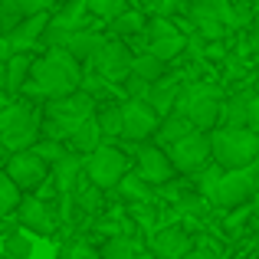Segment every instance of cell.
I'll return each instance as SVG.
<instances>
[{"instance_id":"26","label":"cell","mask_w":259,"mask_h":259,"mask_svg":"<svg viewBox=\"0 0 259 259\" xmlns=\"http://www.w3.org/2000/svg\"><path fill=\"white\" fill-rule=\"evenodd\" d=\"M132 72H135V76H141L145 82H154V79H161L167 72V63H164V59H158V56H151V53H135Z\"/></svg>"},{"instance_id":"14","label":"cell","mask_w":259,"mask_h":259,"mask_svg":"<svg viewBox=\"0 0 259 259\" xmlns=\"http://www.w3.org/2000/svg\"><path fill=\"white\" fill-rule=\"evenodd\" d=\"M151 249H154L158 259H181L194 249V240H190V233H184L181 227H164L151 236Z\"/></svg>"},{"instance_id":"8","label":"cell","mask_w":259,"mask_h":259,"mask_svg":"<svg viewBox=\"0 0 259 259\" xmlns=\"http://www.w3.org/2000/svg\"><path fill=\"white\" fill-rule=\"evenodd\" d=\"M95 69V76H102L105 82H125L132 76V63H135V50L125 39H105V43L95 50V56L89 59Z\"/></svg>"},{"instance_id":"30","label":"cell","mask_w":259,"mask_h":259,"mask_svg":"<svg viewBox=\"0 0 259 259\" xmlns=\"http://www.w3.org/2000/svg\"><path fill=\"white\" fill-rule=\"evenodd\" d=\"M99 118V128L105 138H121V105H105L95 112Z\"/></svg>"},{"instance_id":"38","label":"cell","mask_w":259,"mask_h":259,"mask_svg":"<svg viewBox=\"0 0 259 259\" xmlns=\"http://www.w3.org/2000/svg\"><path fill=\"white\" fill-rule=\"evenodd\" d=\"M253 43L259 46V13H256V17H253Z\"/></svg>"},{"instance_id":"34","label":"cell","mask_w":259,"mask_h":259,"mask_svg":"<svg viewBox=\"0 0 259 259\" xmlns=\"http://www.w3.org/2000/svg\"><path fill=\"white\" fill-rule=\"evenodd\" d=\"M56 259H99V249H95L92 243H85V240H72V243H66V246L59 249Z\"/></svg>"},{"instance_id":"10","label":"cell","mask_w":259,"mask_h":259,"mask_svg":"<svg viewBox=\"0 0 259 259\" xmlns=\"http://www.w3.org/2000/svg\"><path fill=\"white\" fill-rule=\"evenodd\" d=\"M7 174L13 177V184H17L20 190H26V194H33V190H39L46 181H50V164H46L43 158H39L33 148H26V151H13L10 158H7Z\"/></svg>"},{"instance_id":"37","label":"cell","mask_w":259,"mask_h":259,"mask_svg":"<svg viewBox=\"0 0 259 259\" xmlns=\"http://www.w3.org/2000/svg\"><path fill=\"white\" fill-rule=\"evenodd\" d=\"M0 85L7 89V59H0Z\"/></svg>"},{"instance_id":"41","label":"cell","mask_w":259,"mask_h":259,"mask_svg":"<svg viewBox=\"0 0 259 259\" xmlns=\"http://www.w3.org/2000/svg\"><path fill=\"white\" fill-rule=\"evenodd\" d=\"M253 223H256V230H259V217H253Z\"/></svg>"},{"instance_id":"21","label":"cell","mask_w":259,"mask_h":259,"mask_svg":"<svg viewBox=\"0 0 259 259\" xmlns=\"http://www.w3.org/2000/svg\"><path fill=\"white\" fill-rule=\"evenodd\" d=\"M102 138H105V135H102V128H99V118L92 115V118H85L82 125L69 135L66 148H69V151H79V154H92L95 148L102 145Z\"/></svg>"},{"instance_id":"35","label":"cell","mask_w":259,"mask_h":259,"mask_svg":"<svg viewBox=\"0 0 259 259\" xmlns=\"http://www.w3.org/2000/svg\"><path fill=\"white\" fill-rule=\"evenodd\" d=\"M249 128L259 135V92H256V99H253V108H249Z\"/></svg>"},{"instance_id":"33","label":"cell","mask_w":259,"mask_h":259,"mask_svg":"<svg viewBox=\"0 0 259 259\" xmlns=\"http://www.w3.org/2000/svg\"><path fill=\"white\" fill-rule=\"evenodd\" d=\"M89 13L99 20H115L121 10H128V0H85Z\"/></svg>"},{"instance_id":"16","label":"cell","mask_w":259,"mask_h":259,"mask_svg":"<svg viewBox=\"0 0 259 259\" xmlns=\"http://www.w3.org/2000/svg\"><path fill=\"white\" fill-rule=\"evenodd\" d=\"M181 85H184V79L177 76V72H164L161 79H154V82H151L145 102L161 115V118H164V115H171V108H174V102H177V92H181Z\"/></svg>"},{"instance_id":"4","label":"cell","mask_w":259,"mask_h":259,"mask_svg":"<svg viewBox=\"0 0 259 259\" xmlns=\"http://www.w3.org/2000/svg\"><path fill=\"white\" fill-rule=\"evenodd\" d=\"M220 105H223V92L213 82H184L171 112L190 118V125L197 132H213L220 125Z\"/></svg>"},{"instance_id":"2","label":"cell","mask_w":259,"mask_h":259,"mask_svg":"<svg viewBox=\"0 0 259 259\" xmlns=\"http://www.w3.org/2000/svg\"><path fill=\"white\" fill-rule=\"evenodd\" d=\"M92 115H95V95L85 89H76V92L59 95V99H46V118L39 128L46 138L69 141V135Z\"/></svg>"},{"instance_id":"32","label":"cell","mask_w":259,"mask_h":259,"mask_svg":"<svg viewBox=\"0 0 259 259\" xmlns=\"http://www.w3.org/2000/svg\"><path fill=\"white\" fill-rule=\"evenodd\" d=\"M33 151H36L39 158H43L46 164L53 167V164H56V161L63 158L66 151H69V148H66V141H56V138H46V135H43V138H39L36 145H33Z\"/></svg>"},{"instance_id":"40","label":"cell","mask_w":259,"mask_h":259,"mask_svg":"<svg viewBox=\"0 0 259 259\" xmlns=\"http://www.w3.org/2000/svg\"><path fill=\"white\" fill-rule=\"evenodd\" d=\"M249 207H253V217H259V190L253 194V200H249Z\"/></svg>"},{"instance_id":"43","label":"cell","mask_w":259,"mask_h":259,"mask_svg":"<svg viewBox=\"0 0 259 259\" xmlns=\"http://www.w3.org/2000/svg\"><path fill=\"white\" fill-rule=\"evenodd\" d=\"M56 4H63V0H56Z\"/></svg>"},{"instance_id":"25","label":"cell","mask_w":259,"mask_h":259,"mask_svg":"<svg viewBox=\"0 0 259 259\" xmlns=\"http://www.w3.org/2000/svg\"><path fill=\"white\" fill-rule=\"evenodd\" d=\"M112 23V33L118 39H132V36H141V33L148 30V20L141 10H121L115 20H108Z\"/></svg>"},{"instance_id":"22","label":"cell","mask_w":259,"mask_h":259,"mask_svg":"<svg viewBox=\"0 0 259 259\" xmlns=\"http://www.w3.org/2000/svg\"><path fill=\"white\" fill-rule=\"evenodd\" d=\"M190 132H197L194 125H190V118H184V115H164L161 118V125H158V132H154V145H161V148H167V145H174L177 138H184V135H190Z\"/></svg>"},{"instance_id":"6","label":"cell","mask_w":259,"mask_h":259,"mask_svg":"<svg viewBox=\"0 0 259 259\" xmlns=\"http://www.w3.org/2000/svg\"><path fill=\"white\" fill-rule=\"evenodd\" d=\"M128 174V158L125 151H118L115 145L102 141L92 154H85V181L95 184L99 190H112L118 187V181Z\"/></svg>"},{"instance_id":"19","label":"cell","mask_w":259,"mask_h":259,"mask_svg":"<svg viewBox=\"0 0 259 259\" xmlns=\"http://www.w3.org/2000/svg\"><path fill=\"white\" fill-rule=\"evenodd\" d=\"M50 4H53V0H0V30L10 33L23 17H33V13L50 10Z\"/></svg>"},{"instance_id":"12","label":"cell","mask_w":259,"mask_h":259,"mask_svg":"<svg viewBox=\"0 0 259 259\" xmlns=\"http://www.w3.org/2000/svg\"><path fill=\"white\" fill-rule=\"evenodd\" d=\"M135 171L145 177V181L151 184L154 190L164 187V184H171L174 174H177L174 164H171V158H167V148H161V145H145V141L138 145V154H135Z\"/></svg>"},{"instance_id":"18","label":"cell","mask_w":259,"mask_h":259,"mask_svg":"<svg viewBox=\"0 0 259 259\" xmlns=\"http://www.w3.org/2000/svg\"><path fill=\"white\" fill-rule=\"evenodd\" d=\"M253 99H256L253 89L233 92L230 99L223 95V105H220V125H227V128H243V125H249V108H253Z\"/></svg>"},{"instance_id":"29","label":"cell","mask_w":259,"mask_h":259,"mask_svg":"<svg viewBox=\"0 0 259 259\" xmlns=\"http://www.w3.org/2000/svg\"><path fill=\"white\" fill-rule=\"evenodd\" d=\"M99 259H138V246L132 236H112L99 249Z\"/></svg>"},{"instance_id":"28","label":"cell","mask_w":259,"mask_h":259,"mask_svg":"<svg viewBox=\"0 0 259 259\" xmlns=\"http://www.w3.org/2000/svg\"><path fill=\"white\" fill-rule=\"evenodd\" d=\"M220 177H223V167L217 164H203L200 171H194V184H197V194H203L210 203H213V194H217V184H220Z\"/></svg>"},{"instance_id":"7","label":"cell","mask_w":259,"mask_h":259,"mask_svg":"<svg viewBox=\"0 0 259 259\" xmlns=\"http://www.w3.org/2000/svg\"><path fill=\"white\" fill-rule=\"evenodd\" d=\"M256 190H259V161L249 167H240V171H223L220 184H217V194H213V203L223 210H236L253 200Z\"/></svg>"},{"instance_id":"17","label":"cell","mask_w":259,"mask_h":259,"mask_svg":"<svg viewBox=\"0 0 259 259\" xmlns=\"http://www.w3.org/2000/svg\"><path fill=\"white\" fill-rule=\"evenodd\" d=\"M82 174H85V154H79V151H66L63 158L50 167V177L56 181L59 194H72V187L79 184Z\"/></svg>"},{"instance_id":"24","label":"cell","mask_w":259,"mask_h":259,"mask_svg":"<svg viewBox=\"0 0 259 259\" xmlns=\"http://www.w3.org/2000/svg\"><path fill=\"white\" fill-rule=\"evenodd\" d=\"M118 190H121V197H125V203H151V197H154V187L145 181L138 171H128L125 177L118 181Z\"/></svg>"},{"instance_id":"31","label":"cell","mask_w":259,"mask_h":259,"mask_svg":"<svg viewBox=\"0 0 259 259\" xmlns=\"http://www.w3.org/2000/svg\"><path fill=\"white\" fill-rule=\"evenodd\" d=\"M4 259H30L33 256V240L23 233H10L4 240V249H0Z\"/></svg>"},{"instance_id":"11","label":"cell","mask_w":259,"mask_h":259,"mask_svg":"<svg viewBox=\"0 0 259 259\" xmlns=\"http://www.w3.org/2000/svg\"><path fill=\"white\" fill-rule=\"evenodd\" d=\"M158 125H161V115L154 112L145 99H128L125 105H121V138L125 141L141 145V141L154 138Z\"/></svg>"},{"instance_id":"36","label":"cell","mask_w":259,"mask_h":259,"mask_svg":"<svg viewBox=\"0 0 259 259\" xmlns=\"http://www.w3.org/2000/svg\"><path fill=\"white\" fill-rule=\"evenodd\" d=\"M181 259H217V256L210 253L207 246H200V249H190V253H187V256H181Z\"/></svg>"},{"instance_id":"15","label":"cell","mask_w":259,"mask_h":259,"mask_svg":"<svg viewBox=\"0 0 259 259\" xmlns=\"http://www.w3.org/2000/svg\"><path fill=\"white\" fill-rule=\"evenodd\" d=\"M17 220L23 230H33V233L39 236H50L53 233V210L46 200H36V197H26V200H20L17 207Z\"/></svg>"},{"instance_id":"20","label":"cell","mask_w":259,"mask_h":259,"mask_svg":"<svg viewBox=\"0 0 259 259\" xmlns=\"http://www.w3.org/2000/svg\"><path fill=\"white\" fill-rule=\"evenodd\" d=\"M89 4L85 0H63L59 4V10L53 13V20L50 23L56 26V30H63V33H72V30H85L89 26Z\"/></svg>"},{"instance_id":"1","label":"cell","mask_w":259,"mask_h":259,"mask_svg":"<svg viewBox=\"0 0 259 259\" xmlns=\"http://www.w3.org/2000/svg\"><path fill=\"white\" fill-rule=\"evenodd\" d=\"M76 89H82V63L72 59L63 46H53V50H46V56L33 59L23 92L36 95V99H59Z\"/></svg>"},{"instance_id":"42","label":"cell","mask_w":259,"mask_h":259,"mask_svg":"<svg viewBox=\"0 0 259 259\" xmlns=\"http://www.w3.org/2000/svg\"><path fill=\"white\" fill-rule=\"evenodd\" d=\"M246 4H259V0H246Z\"/></svg>"},{"instance_id":"27","label":"cell","mask_w":259,"mask_h":259,"mask_svg":"<svg viewBox=\"0 0 259 259\" xmlns=\"http://www.w3.org/2000/svg\"><path fill=\"white\" fill-rule=\"evenodd\" d=\"M20 200H23V190L13 184V177L7 174V171H0V217L17 213Z\"/></svg>"},{"instance_id":"9","label":"cell","mask_w":259,"mask_h":259,"mask_svg":"<svg viewBox=\"0 0 259 259\" xmlns=\"http://www.w3.org/2000/svg\"><path fill=\"white\" fill-rule=\"evenodd\" d=\"M167 158H171L174 171H181V174L200 171L207 161H213L210 132H190V135H184V138H177L174 145H167Z\"/></svg>"},{"instance_id":"5","label":"cell","mask_w":259,"mask_h":259,"mask_svg":"<svg viewBox=\"0 0 259 259\" xmlns=\"http://www.w3.org/2000/svg\"><path fill=\"white\" fill-rule=\"evenodd\" d=\"M39 118L30 105H7L0 108V148L7 151H26L39 141Z\"/></svg>"},{"instance_id":"3","label":"cell","mask_w":259,"mask_h":259,"mask_svg":"<svg viewBox=\"0 0 259 259\" xmlns=\"http://www.w3.org/2000/svg\"><path fill=\"white\" fill-rule=\"evenodd\" d=\"M210 148H213V161L223 171H240L259 161V135L249 125L243 128H227L217 125L210 132Z\"/></svg>"},{"instance_id":"13","label":"cell","mask_w":259,"mask_h":259,"mask_svg":"<svg viewBox=\"0 0 259 259\" xmlns=\"http://www.w3.org/2000/svg\"><path fill=\"white\" fill-rule=\"evenodd\" d=\"M50 20H53L50 10L23 17L10 33H7V50L10 53H30L33 46H43V33H46V26H50Z\"/></svg>"},{"instance_id":"39","label":"cell","mask_w":259,"mask_h":259,"mask_svg":"<svg viewBox=\"0 0 259 259\" xmlns=\"http://www.w3.org/2000/svg\"><path fill=\"white\" fill-rule=\"evenodd\" d=\"M7 99H10V92H7V89L0 85V108H7V105H10V102H7Z\"/></svg>"},{"instance_id":"23","label":"cell","mask_w":259,"mask_h":259,"mask_svg":"<svg viewBox=\"0 0 259 259\" xmlns=\"http://www.w3.org/2000/svg\"><path fill=\"white\" fill-rule=\"evenodd\" d=\"M33 69V53H10L7 56V92H23Z\"/></svg>"}]
</instances>
